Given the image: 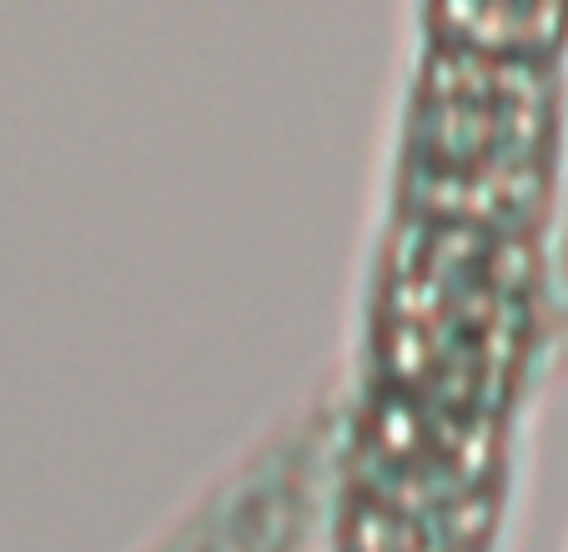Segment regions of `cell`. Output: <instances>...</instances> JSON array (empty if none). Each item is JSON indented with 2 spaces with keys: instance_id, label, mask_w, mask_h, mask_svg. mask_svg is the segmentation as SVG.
Masks as SVG:
<instances>
[{
  "instance_id": "1",
  "label": "cell",
  "mask_w": 568,
  "mask_h": 552,
  "mask_svg": "<svg viewBox=\"0 0 568 552\" xmlns=\"http://www.w3.org/2000/svg\"><path fill=\"white\" fill-rule=\"evenodd\" d=\"M226 502H232V488H216L212 498H202L192 518H182V528L156 542V552H222L226 548V528H222Z\"/></svg>"
},
{
  "instance_id": "2",
  "label": "cell",
  "mask_w": 568,
  "mask_h": 552,
  "mask_svg": "<svg viewBox=\"0 0 568 552\" xmlns=\"http://www.w3.org/2000/svg\"><path fill=\"white\" fill-rule=\"evenodd\" d=\"M548 341H568V202L558 232L548 236Z\"/></svg>"
}]
</instances>
